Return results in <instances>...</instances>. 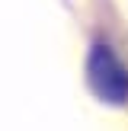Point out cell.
Instances as JSON below:
<instances>
[{
  "label": "cell",
  "instance_id": "1",
  "mask_svg": "<svg viewBox=\"0 0 128 131\" xmlns=\"http://www.w3.org/2000/svg\"><path fill=\"white\" fill-rule=\"evenodd\" d=\"M90 83L102 99H125L128 96V70L109 48H96L90 54Z\"/></svg>",
  "mask_w": 128,
  "mask_h": 131
}]
</instances>
